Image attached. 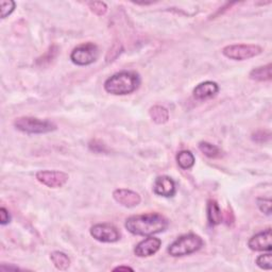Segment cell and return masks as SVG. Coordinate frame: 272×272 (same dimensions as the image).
I'll return each instance as SVG.
<instances>
[{
	"instance_id": "484cf974",
	"label": "cell",
	"mask_w": 272,
	"mask_h": 272,
	"mask_svg": "<svg viewBox=\"0 0 272 272\" xmlns=\"http://www.w3.org/2000/svg\"><path fill=\"white\" fill-rule=\"evenodd\" d=\"M225 221H226V224L227 225H232L235 221V217H234V214L233 212L230 210V209H226L225 211Z\"/></svg>"
},
{
	"instance_id": "2e32d148",
	"label": "cell",
	"mask_w": 272,
	"mask_h": 272,
	"mask_svg": "<svg viewBox=\"0 0 272 272\" xmlns=\"http://www.w3.org/2000/svg\"><path fill=\"white\" fill-rule=\"evenodd\" d=\"M250 78L254 81L258 82H265V81H270L272 75H271V64H267L266 66H260L257 68H254L250 72Z\"/></svg>"
},
{
	"instance_id": "d4e9b609",
	"label": "cell",
	"mask_w": 272,
	"mask_h": 272,
	"mask_svg": "<svg viewBox=\"0 0 272 272\" xmlns=\"http://www.w3.org/2000/svg\"><path fill=\"white\" fill-rule=\"evenodd\" d=\"M11 220V216L9 214V211L6 208L0 209V223L3 225H6L10 222Z\"/></svg>"
},
{
	"instance_id": "8fae6325",
	"label": "cell",
	"mask_w": 272,
	"mask_h": 272,
	"mask_svg": "<svg viewBox=\"0 0 272 272\" xmlns=\"http://www.w3.org/2000/svg\"><path fill=\"white\" fill-rule=\"evenodd\" d=\"M113 198L117 203L129 209L135 208V206H137L141 201L140 196L136 191L126 188H119L114 190Z\"/></svg>"
},
{
	"instance_id": "7402d4cb",
	"label": "cell",
	"mask_w": 272,
	"mask_h": 272,
	"mask_svg": "<svg viewBox=\"0 0 272 272\" xmlns=\"http://www.w3.org/2000/svg\"><path fill=\"white\" fill-rule=\"evenodd\" d=\"M89 7H90L92 12L98 16L104 15L107 11L106 5L102 2H92L89 4Z\"/></svg>"
},
{
	"instance_id": "ac0fdd59",
	"label": "cell",
	"mask_w": 272,
	"mask_h": 272,
	"mask_svg": "<svg viewBox=\"0 0 272 272\" xmlns=\"http://www.w3.org/2000/svg\"><path fill=\"white\" fill-rule=\"evenodd\" d=\"M177 162L180 168L187 170L195 165V157L188 150H182L177 156Z\"/></svg>"
},
{
	"instance_id": "d6986e66",
	"label": "cell",
	"mask_w": 272,
	"mask_h": 272,
	"mask_svg": "<svg viewBox=\"0 0 272 272\" xmlns=\"http://www.w3.org/2000/svg\"><path fill=\"white\" fill-rule=\"evenodd\" d=\"M199 150L205 157H208L210 159H216L221 156L220 149L211 143H208V141H201L199 144Z\"/></svg>"
},
{
	"instance_id": "4fadbf2b",
	"label": "cell",
	"mask_w": 272,
	"mask_h": 272,
	"mask_svg": "<svg viewBox=\"0 0 272 272\" xmlns=\"http://www.w3.org/2000/svg\"><path fill=\"white\" fill-rule=\"evenodd\" d=\"M219 92V86L216 82L205 81L195 88L192 94L197 100H206L216 96Z\"/></svg>"
},
{
	"instance_id": "ba28073f",
	"label": "cell",
	"mask_w": 272,
	"mask_h": 272,
	"mask_svg": "<svg viewBox=\"0 0 272 272\" xmlns=\"http://www.w3.org/2000/svg\"><path fill=\"white\" fill-rule=\"evenodd\" d=\"M91 235L100 243H116L121 238L117 228L108 223L95 224L91 227Z\"/></svg>"
},
{
	"instance_id": "52a82bcc",
	"label": "cell",
	"mask_w": 272,
	"mask_h": 272,
	"mask_svg": "<svg viewBox=\"0 0 272 272\" xmlns=\"http://www.w3.org/2000/svg\"><path fill=\"white\" fill-rule=\"evenodd\" d=\"M36 179L49 188H60L66 184L69 176L59 170H40L36 172Z\"/></svg>"
},
{
	"instance_id": "30bf717a",
	"label": "cell",
	"mask_w": 272,
	"mask_h": 272,
	"mask_svg": "<svg viewBox=\"0 0 272 272\" xmlns=\"http://www.w3.org/2000/svg\"><path fill=\"white\" fill-rule=\"evenodd\" d=\"M271 228H267L266 231H263L260 233L255 234L250 238V241L248 242L249 248L253 250V251H271Z\"/></svg>"
},
{
	"instance_id": "44dd1931",
	"label": "cell",
	"mask_w": 272,
	"mask_h": 272,
	"mask_svg": "<svg viewBox=\"0 0 272 272\" xmlns=\"http://www.w3.org/2000/svg\"><path fill=\"white\" fill-rule=\"evenodd\" d=\"M15 10V3L12 0H3L0 3V11H2V18H6L11 15Z\"/></svg>"
},
{
	"instance_id": "cb8c5ba5",
	"label": "cell",
	"mask_w": 272,
	"mask_h": 272,
	"mask_svg": "<svg viewBox=\"0 0 272 272\" xmlns=\"http://www.w3.org/2000/svg\"><path fill=\"white\" fill-rule=\"evenodd\" d=\"M270 137V133L266 131H258L255 134H253V140L258 141V143H264V141L268 140Z\"/></svg>"
},
{
	"instance_id": "ffe728a7",
	"label": "cell",
	"mask_w": 272,
	"mask_h": 272,
	"mask_svg": "<svg viewBox=\"0 0 272 272\" xmlns=\"http://www.w3.org/2000/svg\"><path fill=\"white\" fill-rule=\"evenodd\" d=\"M256 265L264 270H271L272 268V255L271 253H266L259 255L256 258Z\"/></svg>"
},
{
	"instance_id": "277c9868",
	"label": "cell",
	"mask_w": 272,
	"mask_h": 272,
	"mask_svg": "<svg viewBox=\"0 0 272 272\" xmlns=\"http://www.w3.org/2000/svg\"><path fill=\"white\" fill-rule=\"evenodd\" d=\"M14 127L18 131L27 134H45L57 130L56 124L52 122L34 117H19L15 119Z\"/></svg>"
},
{
	"instance_id": "7a4b0ae2",
	"label": "cell",
	"mask_w": 272,
	"mask_h": 272,
	"mask_svg": "<svg viewBox=\"0 0 272 272\" xmlns=\"http://www.w3.org/2000/svg\"><path fill=\"white\" fill-rule=\"evenodd\" d=\"M140 84L138 73L134 71H121L113 74L104 82V90L112 95L123 96L135 92Z\"/></svg>"
},
{
	"instance_id": "9c48e42d",
	"label": "cell",
	"mask_w": 272,
	"mask_h": 272,
	"mask_svg": "<svg viewBox=\"0 0 272 272\" xmlns=\"http://www.w3.org/2000/svg\"><path fill=\"white\" fill-rule=\"evenodd\" d=\"M162 245V241L160 238L148 236L144 241L137 244L134 249V253L138 257H149L151 255L156 254Z\"/></svg>"
},
{
	"instance_id": "4316f807",
	"label": "cell",
	"mask_w": 272,
	"mask_h": 272,
	"mask_svg": "<svg viewBox=\"0 0 272 272\" xmlns=\"http://www.w3.org/2000/svg\"><path fill=\"white\" fill-rule=\"evenodd\" d=\"M114 271H133V268L131 267H128V266H119V267H116L113 269Z\"/></svg>"
},
{
	"instance_id": "7c38bea8",
	"label": "cell",
	"mask_w": 272,
	"mask_h": 272,
	"mask_svg": "<svg viewBox=\"0 0 272 272\" xmlns=\"http://www.w3.org/2000/svg\"><path fill=\"white\" fill-rule=\"evenodd\" d=\"M153 190L157 195L162 196V197L170 198L176 195L177 187L176 183L171 178L167 176H162L156 179Z\"/></svg>"
},
{
	"instance_id": "8992f818",
	"label": "cell",
	"mask_w": 272,
	"mask_h": 272,
	"mask_svg": "<svg viewBox=\"0 0 272 272\" xmlns=\"http://www.w3.org/2000/svg\"><path fill=\"white\" fill-rule=\"evenodd\" d=\"M99 57V49L93 43H84L75 47L70 54V60L73 64L79 66H86L97 61Z\"/></svg>"
},
{
	"instance_id": "6da1fadb",
	"label": "cell",
	"mask_w": 272,
	"mask_h": 272,
	"mask_svg": "<svg viewBox=\"0 0 272 272\" xmlns=\"http://www.w3.org/2000/svg\"><path fill=\"white\" fill-rule=\"evenodd\" d=\"M127 230L137 236H152L164 232L168 227V220L157 213L131 216L126 220Z\"/></svg>"
},
{
	"instance_id": "e0dca14e",
	"label": "cell",
	"mask_w": 272,
	"mask_h": 272,
	"mask_svg": "<svg viewBox=\"0 0 272 272\" xmlns=\"http://www.w3.org/2000/svg\"><path fill=\"white\" fill-rule=\"evenodd\" d=\"M50 258H51V262L53 263V265L56 266V268L59 270H67L70 266L69 257L63 252L54 251L51 253Z\"/></svg>"
},
{
	"instance_id": "3957f363",
	"label": "cell",
	"mask_w": 272,
	"mask_h": 272,
	"mask_svg": "<svg viewBox=\"0 0 272 272\" xmlns=\"http://www.w3.org/2000/svg\"><path fill=\"white\" fill-rule=\"evenodd\" d=\"M203 246V241L199 235L185 234L176 239L167 249V252L173 257L186 256L197 252Z\"/></svg>"
},
{
	"instance_id": "9a60e30c",
	"label": "cell",
	"mask_w": 272,
	"mask_h": 272,
	"mask_svg": "<svg viewBox=\"0 0 272 272\" xmlns=\"http://www.w3.org/2000/svg\"><path fill=\"white\" fill-rule=\"evenodd\" d=\"M149 115L152 121L158 125H164L169 121V112L166 107L154 105L149 110Z\"/></svg>"
},
{
	"instance_id": "5b68a950",
	"label": "cell",
	"mask_w": 272,
	"mask_h": 272,
	"mask_svg": "<svg viewBox=\"0 0 272 272\" xmlns=\"http://www.w3.org/2000/svg\"><path fill=\"white\" fill-rule=\"evenodd\" d=\"M263 49L258 45L251 44H238V45H228L222 49V54L227 59L235 61H245L251 58L257 57L262 53Z\"/></svg>"
},
{
	"instance_id": "5bb4252c",
	"label": "cell",
	"mask_w": 272,
	"mask_h": 272,
	"mask_svg": "<svg viewBox=\"0 0 272 272\" xmlns=\"http://www.w3.org/2000/svg\"><path fill=\"white\" fill-rule=\"evenodd\" d=\"M208 219L211 225H218L223 220V213L215 200L208 202Z\"/></svg>"
},
{
	"instance_id": "603a6c76",
	"label": "cell",
	"mask_w": 272,
	"mask_h": 272,
	"mask_svg": "<svg viewBox=\"0 0 272 272\" xmlns=\"http://www.w3.org/2000/svg\"><path fill=\"white\" fill-rule=\"evenodd\" d=\"M257 206L259 211L270 216L271 215V199H266V198H258L256 200Z\"/></svg>"
}]
</instances>
